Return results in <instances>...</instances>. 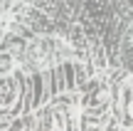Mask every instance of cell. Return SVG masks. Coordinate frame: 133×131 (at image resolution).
I'll return each instance as SVG.
<instances>
[{"label": "cell", "mask_w": 133, "mask_h": 131, "mask_svg": "<svg viewBox=\"0 0 133 131\" xmlns=\"http://www.w3.org/2000/svg\"><path fill=\"white\" fill-rule=\"evenodd\" d=\"M15 97H17V89H15L12 82H3L0 84V109H8L10 104L15 102Z\"/></svg>", "instance_id": "1"}, {"label": "cell", "mask_w": 133, "mask_h": 131, "mask_svg": "<svg viewBox=\"0 0 133 131\" xmlns=\"http://www.w3.org/2000/svg\"><path fill=\"white\" fill-rule=\"evenodd\" d=\"M123 114H126V124L133 126V82L126 84L123 89Z\"/></svg>", "instance_id": "2"}, {"label": "cell", "mask_w": 133, "mask_h": 131, "mask_svg": "<svg viewBox=\"0 0 133 131\" xmlns=\"http://www.w3.org/2000/svg\"><path fill=\"white\" fill-rule=\"evenodd\" d=\"M12 67H15L12 57H10V54H0V77H8V74L12 72Z\"/></svg>", "instance_id": "3"}]
</instances>
